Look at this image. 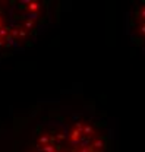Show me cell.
Instances as JSON below:
<instances>
[{
    "instance_id": "cell-1",
    "label": "cell",
    "mask_w": 145,
    "mask_h": 152,
    "mask_svg": "<svg viewBox=\"0 0 145 152\" xmlns=\"http://www.w3.org/2000/svg\"><path fill=\"white\" fill-rule=\"evenodd\" d=\"M127 20H129V34L133 42L145 50V1L133 7Z\"/></svg>"
}]
</instances>
